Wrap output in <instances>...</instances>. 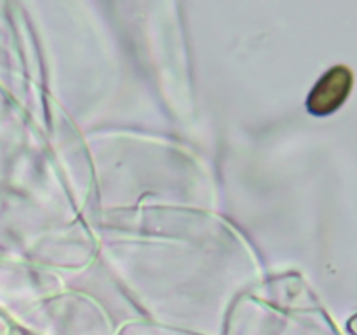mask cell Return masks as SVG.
<instances>
[{"label": "cell", "instance_id": "obj_1", "mask_svg": "<svg viewBox=\"0 0 357 335\" xmlns=\"http://www.w3.org/2000/svg\"><path fill=\"white\" fill-rule=\"evenodd\" d=\"M352 75L345 66H335L316 84L309 96V110L324 115L337 110L351 91Z\"/></svg>", "mask_w": 357, "mask_h": 335}]
</instances>
